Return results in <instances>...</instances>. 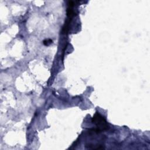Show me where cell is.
<instances>
[{"mask_svg": "<svg viewBox=\"0 0 150 150\" xmlns=\"http://www.w3.org/2000/svg\"><path fill=\"white\" fill-rule=\"evenodd\" d=\"M92 122L94 123L97 128L93 131L96 132H100L102 131L106 130L108 128V125L105 118L98 112H96L92 118Z\"/></svg>", "mask_w": 150, "mask_h": 150, "instance_id": "6da1fadb", "label": "cell"}, {"mask_svg": "<svg viewBox=\"0 0 150 150\" xmlns=\"http://www.w3.org/2000/svg\"><path fill=\"white\" fill-rule=\"evenodd\" d=\"M52 42V41L51 40V39H48V40H46L44 42V44L45 45H49L50 44H51Z\"/></svg>", "mask_w": 150, "mask_h": 150, "instance_id": "7a4b0ae2", "label": "cell"}]
</instances>
